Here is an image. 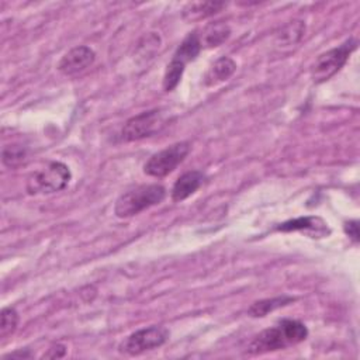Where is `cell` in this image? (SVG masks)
<instances>
[{
	"instance_id": "11",
	"label": "cell",
	"mask_w": 360,
	"mask_h": 360,
	"mask_svg": "<svg viewBox=\"0 0 360 360\" xmlns=\"http://www.w3.org/2000/svg\"><path fill=\"white\" fill-rule=\"evenodd\" d=\"M223 8H225V3H223V2H196V3H189L183 9V19L188 20V21H200L203 19L214 16Z\"/></svg>"
},
{
	"instance_id": "8",
	"label": "cell",
	"mask_w": 360,
	"mask_h": 360,
	"mask_svg": "<svg viewBox=\"0 0 360 360\" xmlns=\"http://www.w3.org/2000/svg\"><path fill=\"white\" fill-rule=\"evenodd\" d=\"M96 54L92 48L86 45L75 47L68 51L58 64V69L67 76H75L85 72L95 64Z\"/></svg>"
},
{
	"instance_id": "16",
	"label": "cell",
	"mask_w": 360,
	"mask_h": 360,
	"mask_svg": "<svg viewBox=\"0 0 360 360\" xmlns=\"http://www.w3.org/2000/svg\"><path fill=\"white\" fill-rule=\"evenodd\" d=\"M186 65L183 63L177 61V59H172L170 64L166 68L165 76H164V89L166 92H172L173 89H176V86L182 80L183 72H185Z\"/></svg>"
},
{
	"instance_id": "21",
	"label": "cell",
	"mask_w": 360,
	"mask_h": 360,
	"mask_svg": "<svg viewBox=\"0 0 360 360\" xmlns=\"http://www.w3.org/2000/svg\"><path fill=\"white\" fill-rule=\"evenodd\" d=\"M345 232L353 239L355 243H359V225L357 221H349L345 224Z\"/></svg>"
},
{
	"instance_id": "3",
	"label": "cell",
	"mask_w": 360,
	"mask_h": 360,
	"mask_svg": "<svg viewBox=\"0 0 360 360\" xmlns=\"http://www.w3.org/2000/svg\"><path fill=\"white\" fill-rule=\"evenodd\" d=\"M72 173L63 162H51L45 168L33 172L27 177L28 194H52L64 190L71 182Z\"/></svg>"
},
{
	"instance_id": "20",
	"label": "cell",
	"mask_w": 360,
	"mask_h": 360,
	"mask_svg": "<svg viewBox=\"0 0 360 360\" xmlns=\"http://www.w3.org/2000/svg\"><path fill=\"white\" fill-rule=\"evenodd\" d=\"M67 355V348L61 344H56L48 349L47 353H44L43 357L45 359H61Z\"/></svg>"
},
{
	"instance_id": "10",
	"label": "cell",
	"mask_w": 360,
	"mask_h": 360,
	"mask_svg": "<svg viewBox=\"0 0 360 360\" xmlns=\"http://www.w3.org/2000/svg\"><path fill=\"white\" fill-rule=\"evenodd\" d=\"M276 229L283 231V232H291V231L310 232V231H313V232H315L317 238H322V236L329 234L326 224L318 217H300V218H295V220H290V221L280 224Z\"/></svg>"
},
{
	"instance_id": "14",
	"label": "cell",
	"mask_w": 360,
	"mask_h": 360,
	"mask_svg": "<svg viewBox=\"0 0 360 360\" xmlns=\"http://www.w3.org/2000/svg\"><path fill=\"white\" fill-rule=\"evenodd\" d=\"M294 298L289 297V295H282V297H276V298H266V300H260V302L254 303L249 310L248 314L251 317H266L269 313H272L278 308L286 307L287 304L293 303Z\"/></svg>"
},
{
	"instance_id": "9",
	"label": "cell",
	"mask_w": 360,
	"mask_h": 360,
	"mask_svg": "<svg viewBox=\"0 0 360 360\" xmlns=\"http://www.w3.org/2000/svg\"><path fill=\"white\" fill-rule=\"evenodd\" d=\"M204 182V175L200 170H190L180 176L172 189V200L175 203L183 201L194 194Z\"/></svg>"
},
{
	"instance_id": "4",
	"label": "cell",
	"mask_w": 360,
	"mask_h": 360,
	"mask_svg": "<svg viewBox=\"0 0 360 360\" xmlns=\"http://www.w3.org/2000/svg\"><path fill=\"white\" fill-rule=\"evenodd\" d=\"M356 47L357 41L355 38H349L342 45L321 54L311 69L313 80L315 83H322L328 79H331L335 74H338L342 69V67L346 64L350 54L356 49Z\"/></svg>"
},
{
	"instance_id": "18",
	"label": "cell",
	"mask_w": 360,
	"mask_h": 360,
	"mask_svg": "<svg viewBox=\"0 0 360 360\" xmlns=\"http://www.w3.org/2000/svg\"><path fill=\"white\" fill-rule=\"evenodd\" d=\"M19 325V313L13 307H6L2 310V321H0V338L6 341L12 337Z\"/></svg>"
},
{
	"instance_id": "22",
	"label": "cell",
	"mask_w": 360,
	"mask_h": 360,
	"mask_svg": "<svg viewBox=\"0 0 360 360\" xmlns=\"http://www.w3.org/2000/svg\"><path fill=\"white\" fill-rule=\"evenodd\" d=\"M32 355H30L28 352H23V350H19V352H14V353H10L8 356H5V359L8 357H30Z\"/></svg>"
},
{
	"instance_id": "1",
	"label": "cell",
	"mask_w": 360,
	"mask_h": 360,
	"mask_svg": "<svg viewBox=\"0 0 360 360\" xmlns=\"http://www.w3.org/2000/svg\"><path fill=\"white\" fill-rule=\"evenodd\" d=\"M308 337L307 326L295 319H283L279 325L267 328L248 346L249 355H262L269 352H276L289 346L302 344Z\"/></svg>"
},
{
	"instance_id": "12",
	"label": "cell",
	"mask_w": 360,
	"mask_h": 360,
	"mask_svg": "<svg viewBox=\"0 0 360 360\" xmlns=\"http://www.w3.org/2000/svg\"><path fill=\"white\" fill-rule=\"evenodd\" d=\"M231 36V28L224 23H213L205 27L203 37L200 38L201 47L214 48L224 44Z\"/></svg>"
},
{
	"instance_id": "2",
	"label": "cell",
	"mask_w": 360,
	"mask_h": 360,
	"mask_svg": "<svg viewBox=\"0 0 360 360\" xmlns=\"http://www.w3.org/2000/svg\"><path fill=\"white\" fill-rule=\"evenodd\" d=\"M166 190L161 185H144L120 196L114 205V214L118 218H130L144 210L158 205L164 201Z\"/></svg>"
},
{
	"instance_id": "6",
	"label": "cell",
	"mask_w": 360,
	"mask_h": 360,
	"mask_svg": "<svg viewBox=\"0 0 360 360\" xmlns=\"http://www.w3.org/2000/svg\"><path fill=\"white\" fill-rule=\"evenodd\" d=\"M169 338V331L164 326H149L128 335L118 345V352L130 356H138L162 346Z\"/></svg>"
},
{
	"instance_id": "13",
	"label": "cell",
	"mask_w": 360,
	"mask_h": 360,
	"mask_svg": "<svg viewBox=\"0 0 360 360\" xmlns=\"http://www.w3.org/2000/svg\"><path fill=\"white\" fill-rule=\"evenodd\" d=\"M201 51V41H200V37L197 33H190L185 40L183 43L179 45V48L176 49L173 58L177 59V61L183 63L185 65H188L189 63L194 61V59L197 58V55L200 54Z\"/></svg>"
},
{
	"instance_id": "15",
	"label": "cell",
	"mask_w": 360,
	"mask_h": 360,
	"mask_svg": "<svg viewBox=\"0 0 360 360\" xmlns=\"http://www.w3.org/2000/svg\"><path fill=\"white\" fill-rule=\"evenodd\" d=\"M236 69V64L228 56L220 58L207 75V85H216L224 82L232 76Z\"/></svg>"
},
{
	"instance_id": "19",
	"label": "cell",
	"mask_w": 360,
	"mask_h": 360,
	"mask_svg": "<svg viewBox=\"0 0 360 360\" xmlns=\"http://www.w3.org/2000/svg\"><path fill=\"white\" fill-rule=\"evenodd\" d=\"M3 164L8 168H17L27 159V151L21 145H8L3 148Z\"/></svg>"
},
{
	"instance_id": "5",
	"label": "cell",
	"mask_w": 360,
	"mask_h": 360,
	"mask_svg": "<svg viewBox=\"0 0 360 360\" xmlns=\"http://www.w3.org/2000/svg\"><path fill=\"white\" fill-rule=\"evenodd\" d=\"M190 153L189 142L173 144L153 155L144 165V172L153 177H165L182 164Z\"/></svg>"
},
{
	"instance_id": "7",
	"label": "cell",
	"mask_w": 360,
	"mask_h": 360,
	"mask_svg": "<svg viewBox=\"0 0 360 360\" xmlns=\"http://www.w3.org/2000/svg\"><path fill=\"white\" fill-rule=\"evenodd\" d=\"M165 126L164 114L159 110H151L130 118L123 127L122 135L124 141H139L158 134Z\"/></svg>"
},
{
	"instance_id": "17",
	"label": "cell",
	"mask_w": 360,
	"mask_h": 360,
	"mask_svg": "<svg viewBox=\"0 0 360 360\" xmlns=\"http://www.w3.org/2000/svg\"><path fill=\"white\" fill-rule=\"evenodd\" d=\"M306 33V24L303 21H291L279 34V40L283 45L297 44Z\"/></svg>"
}]
</instances>
